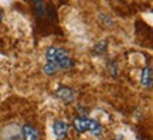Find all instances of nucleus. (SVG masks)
Instances as JSON below:
<instances>
[{
  "instance_id": "f03ea898",
  "label": "nucleus",
  "mask_w": 153,
  "mask_h": 140,
  "mask_svg": "<svg viewBox=\"0 0 153 140\" xmlns=\"http://www.w3.org/2000/svg\"><path fill=\"white\" fill-rule=\"evenodd\" d=\"M72 129L75 130L78 135L89 132V133H92L97 137H101L102 133H104V127L101 126V123L98 120L89 118V116H76V118H74Z\"/></svg>"
},
{
  "instance_id": "39448f33",
  "label": "nucleus",
  "mask_w": 153,
  "mask_h": 140,
  "mask_svg": "<svg viewBox=\"0 0 153 140\" xmlns=\"http://www.w3.org/2000/svg\"><path fill=\"white\" fill-rule=\"evenodd\" d=\"M22 136H23V140H40V133H38L37 127L33 126L31 123L23 124Z\"/></svg>"
},
{
  "instance_id": "423d86ee",
  "label": "nucleus",
  "mask_w": 153,
  "mask_h": 140,
  "mask_svg": "<svg viewBox=\"0 0 153 140\" xmlns=\"http://www.w3.org/2000/svg\"><path fill=\"white\" fill-rule=\"evenodd\" d=\"M140 85L146 89H152L153 85V76H152V67L148 65L145 67L140 72Z\"/></svg>"
},
{
  "instance_id": "f257e3e1",
  "label": "nucleus",
  "mask_w": 153,
  "mask_h": 140,
  "mask_svg": "<svg viewBox=\"0 0 153 140\" xmlns=\"http://www.w3.org/2000/svg\"><path fill=\"white\" fill-rule=\"evenodd\" d=\"M45 59L47 62L53 64L58 71L61 70H71L75 65V61L72 58L67 50L61 47H54L51 45L45 50Z\"/></svg>"
},
{
  "instance_id": "0eeeda50",
  "label": "nucleus",
  "mask_w": 153,
  "mask_h": 140,
  "mask_svg": "<svg viewBox=\"0 0 153 140\" xmlns=\"http://www.w3.org/2000/svg\"><path fill=\"white\" fill-rule=\"evenodd\" d=\"M106 48H108V41H106V40H102V41H98V43L94 45L92 53L95 55H101L106 51Z\"/></svg>"
},
{
  "instance_id": "ddd939ff",
  "label": "nucleus",
  "mask_w": 153,
  "mask_h": 140,
  "mask_svg": "<svg viewBox=\"0 0 153 140\" xmlns=\"http://www.w3.org/2000/svg\"><path fill=\"white\" fill-rule=\"evenodd\" d=\"M1 19H3V14H1V9H0V24H1Z\"/></svg>"
},
{
  "instance_id": "1a4fd4ad",
  "label": "nucleus",
  "mask_w": 153,
  "mask_h": 140,
  "mask_svg": "<svg viewBox=\"0 0 153 140\" xmlns=\"http://www.w3.org/2000/svg\"><path fill=\"white\" fill-rule=\"evenodd\" d=\"M43 71L45 75H54V74L58 72V70H57L53 64H50V62H45V65L43 67Z\"/></svg>"
},
{
  "instance_id": "4468645a",
  "label": "nucleus",
  "mask_w": 153,
  "mask_h": 140,
  "mask_svg": "<svg viewBox=\"0 0 153 140\" xmlns=\"http://www.w3.org/2000/svg\"><path fill=\"white\" fill-rule=\"evenodd\" d=\"M114 140H123V139H122V137L119 136V137H116V139H114Z\"/></svg>"
},
{
  "instance_id": "9d476101",
  "label": "nucleus",
  "mask_w": 153,
  "mask_h": 140,
  "mask_svg": "<svg viewBox=\"0 0 153 140\" xmlns=\"http://www.w3.org/2000/svg\"><path fill=\"white\" fill-rule=\"evenodd\" d=\"M76 112H78V116H88V108L82 106V105L76 106Z\"/></svg>"
},
{
  "instance_id": "9b49d317",
  "label": "nucleus",
  "mask_w": 153,
  "mask_h": 140,
  "mask_svg": "<svg viewBox=\"0 0 153 140\" xmlns=\"http://www.w3.org/2000/svg\"><path fill=\"white\" fill-rule=\"evenodd\" d=\"M99 19H104V20H99V21L105 23V24H108V26H112V24H114V21H112L108 16H105V14H99Z\"/></svg>"
},
{
  "instance_id": "6e6552de",
  "label": "nucleus",
  "mask_w": 153,
  "mask_h": 140,
  "mask_svg": "<svg viewBox=\"0 0 153 140\" xmlns=\"http://www.w3.org/2000/svg\"><path fill=\"white\" fill-rule=\"evenodd\" d=\"M31 1H33L34 10L37 13V16H45V3H44V0H31Z\"/></svg>"
},
{
  "instance_id": "20e7f679",
  "label": "nucleus",
  "mask_w": 153,
  "mask_h": 140,
  "mask_svg": "<svg viewBox=\"0 0 153 140\" xmlns=\"http://www.w3.org/2000/svg\"><path fill=\"white\" fill-rule=\"evenodd\" d=\"M53 130H54V136L55 139L58 140H62L65 139L67 135H68V130H70V124L67 123L65 120H55L54 124H53Z\"/></svg>"
},
{
  "instance_id": "f8f14e48",
  "label": "nucleus",
  "mask_w": 153,
  "mask_h": 140,
  "mask_svg": "<svg viewBox=\"0 0 153 140\" xmlns=\"http://www.w3.org/2000/svg\"><path fill=\"white\" fill-rule=\"evenodd\" d=\"M109 72H111V75L112 76H116V64H115V61L112 62V61H109Z\"/></svg>"
},
{
  "instance_id": "7ed1b4c3",
  "label": "nucleus",
  "mask_w": 153,
  "mask_h": 140,
  "mask_svg": "<svg viewBox=\"0 0 153 140\" xmlns=\"http://www.w3.org/2000/svg\"><path fill=\"white\" fill-rule=\"evenodd\" d=\"M55 96L64 103H71L75 101V92L70 86H58V89L55 91Z\"/></svg>"
}]
</instances>
